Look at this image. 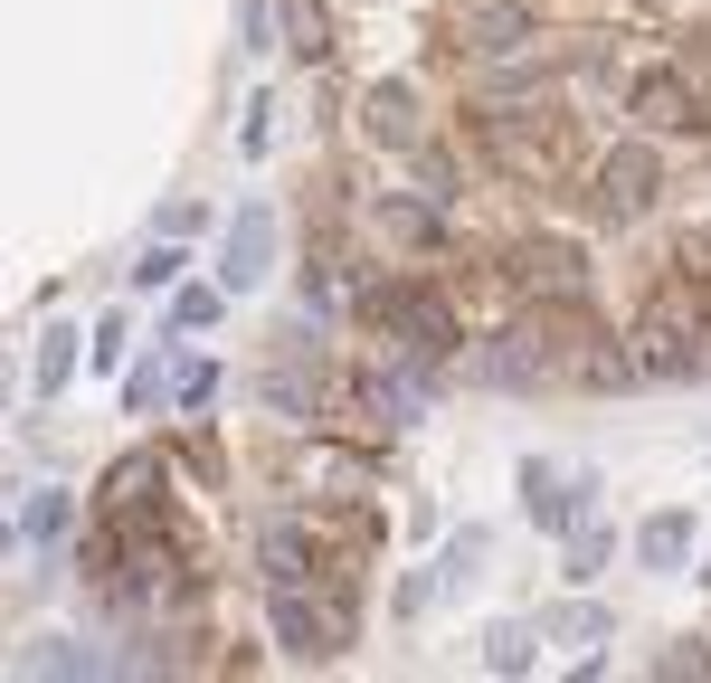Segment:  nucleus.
I'll list each match as a JSON object with an SVG mask.
<instances>
[{"label": "nucleus", "mask_w": 711, "mask_h": 683, "mask_svg": "<svg viewBox=\"0 0 711 683\" xmlns=\"http://www.w3.org/2000/svg\"><path fill=\"white\" fill-rule=\"evenodd\" d=\"M228 276H237V285H257V276H266V210H247V228L228 237Z\"/></svg>", "instance_id": "1"}, {"label": "nucleus", "mask_w": 711, "mask_h": 683, "mask_svg": "<svg viewBox=\"0 0 711 683\" xmlns=\"http://www.w3.org/2000/svg\"><path fill=\"white\" fill-rule=\"evenodd\" d=\"M674 551H683V513H664L655 532H645V561H674Z\"/></svg>", "instance_id": "2"}]
</instances>
